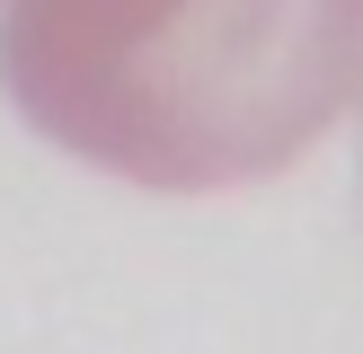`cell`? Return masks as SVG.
Returning <instances> with one entry per match:
<instances>
[{
    "instance_id": "1",
    "label": "cell",
    "mask_w": 363,
    "mask_h": 354,
    "mask_svg": "<svg viewBox=\"0 0 363 354\" xmlns=\"http://www.w3.org/2000/svg\"><path fill=\"white\" fill-rule=\"evenodd\" d=\"M0 88L106 177L257 186L354 106L363 0H9Z\"/></svg>"
}]
</instances>
